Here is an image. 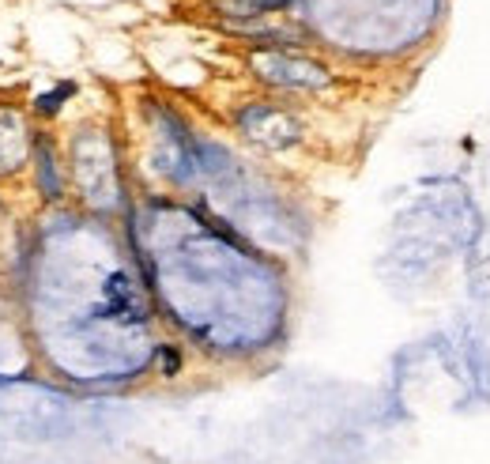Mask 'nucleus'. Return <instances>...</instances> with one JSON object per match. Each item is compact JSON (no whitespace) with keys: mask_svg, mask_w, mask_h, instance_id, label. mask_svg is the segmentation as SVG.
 <instances>
[{"mask_svg":"<svg viewBox=\"0 0 490 464\" xmlns=\"http://www.w3.org/2000/svg\"><path fill=\"white\" fill-rule=\"evenodd\" d=\"M72 95H75L72 84H57V91H49V95H38V98H35V110H38L42 117H54V114L65 106V98H72Z\"/></svg>","mask_w":490,"mask_h":464,"instance_id":"obj_2","label":"nucleus"},{"mask_svg":"<svg viewBox=\"0 0 490 464\" xmlns=\"http://www.w3.org/2000/svg\"><path fill=\"white\" fill-rule=\"evenodd\" d=\"M35 163H38V189L45 200H61V182H57V159H54V147H49V140L38 136L35 144Z\"/></svg>","mask_w":490,"mask_h":464,"instance_id":"obj_1","label":"nucleus"}]
</instances>
